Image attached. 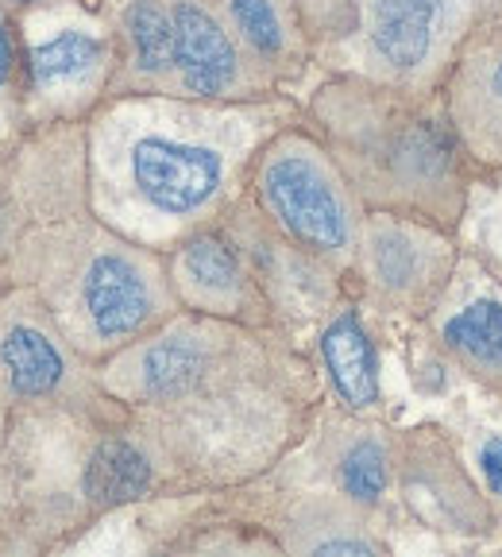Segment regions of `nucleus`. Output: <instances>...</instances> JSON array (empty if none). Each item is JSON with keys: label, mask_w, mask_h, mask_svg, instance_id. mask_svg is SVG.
Masks as SVG:
<instances>
[{"label": "nucleus", "mask_w": 502, "mask_h": 557, "mask_svg": "<svg viewBox=\"0 0 502 557\" xmlns=\"http://www.w3.org/2000/svg\"><path fill=\"white\" fill-rule=\"evenodd\" d=\"M340 484L360 504H375L387 492V457L375 442H360L340 461Z\"/></svg>", "instance_id": "4468645a"}, {"label": "nucleus", "mask_w": 502, "mask_h": 557, "mask_svg": "<svg viewBox=\"0 0 502 557\" xmlns=\"http://www.w3.org/2000/svg\"><path fill=\"white\" fill-rule=\"evenodd\" d=\"M444 345L479 375H502V306L484 298L444 325Z\"/></svg>", "instance_id": "6e6552de"}, {"label": "nucleus", "mask_w": 502, "mask_h": 557, "mask_svg": "<svg viewBox=\"0 0 502 557\" xmlns=\"http://www.w3.org/2000/svg\"><path fill=\"white\" fill-rule=\"evenodd\" d=\"M444 0H375L372 44L394 70H414L429 59Z\"/></svg>", "instance_id": "39448f33"}, {"label": "nucleus", "mask_w": 502, "mask_h": 557, "mask_svg": "<svg viewBox=\"0 0 502 557\" xmlns=\"http://www.w3.org/2000/svg\"><path fill=\"white\" fill-rule=\"evenodd\" d=\"M372 256H375V271H379V278L387 287H410L417 278V268H422L414 240H406L402 233H379Z\"/></svg>", "instance_id": "dca6fc26"}, {"label": "nucleus", "mask_w": 502, "mask_h": 557, "mask_svg": "<svg viewBox=\"0 0 502 557\" xmlns=\"http://www.w3.org/2000/svg\"><path fill=\"white\" fill-rule=\"evenodd\" d=\"M86 310L101 337H124L148 322L151 298L124 256H101L86 275Z\"/></svg>", "instance_id": "20e7f679"}, {"label": "nucleus", "mask_w": 502, "mask_h": 557, "mask_svg": "<svg viewBox=\"0 0 502 557\" xmlns=\"http://www.w3.org/2000/svg\"><path fill=\"white\" fill-rule=\"evenodd\" d=\"M479 465H484V480L494 496H502V437H491L479 453Z\"/></svg>", "instance_id": "a211bd4d"}, {"label": "nucleus", "mask_w": 502, "mask_h": 557, "mask_svg": "<svg viewBox=\"0 0 502 557\" xmlns=\"http://www.w3.org/2000/svg\"><path fill=\"white\" fill-rule=\"evenodd\" d=\"M128 35L136 47L139 66L148 74H159L174 62V20L151 0H139L128 9Z\"/></svg>", "instance_id": "f8f14e48"}, {"label": "nucleus", "mask_w": 502, "mask_h": 557, "mask_svg": "<svg viewBox=\"0 0 502 557\" xmlns=\"http://www.w3.org/2000/svg\"><path fill=\"white\" fill-rule=\"evenodd\" d=\"M148 484H151V465L136 445L104 442L101 449L89 457L86 496L93 499V504H128V499L143 496Z\"/></svg>", "instance_id": "0eeeda50"}, {"label": "nucleus", "mask_w": 502, "mask_h": 557, "mask_svg": "<svg viewBox=\"0 0 502 557\" xmlns=\"http://www.w3.org/2000/svg\"><path fill=\"white\" fill-rule=\"evenodd\" d=\"M233 16L236 27L243 32L251 47L260 54H278L283 47V27H278V16L267 0H233Z\"/></svg>", "instance_id": "f3484780"}, {"label": "nucleus", "mask_w": 502, "mask_h": 557, "mask_svg": "<svg viewBox=\"0 0 502 557\" xmlns=\"http://www.w3.org/2000/svg\"><path fill=\"white\" fill-rule=\"evenodd\" d=\"M101 51L104 47L97 44L93 35L62 32L59 39H51V44L35 47L32 51V74H35V82H43V86L78 78V74H86V70L101 59Z\"/></svg>", "instance_id": "9b49d317"}, {"label": "nucleus", "mask_w": 502, "mask_h": 557, "mask_svg": "<svg viewBox=\"0 0 502 557\" xmlns=\"http://www.w3.org/2000/svg\"><path fill=\"white\" fill-rule=\"evenodd\" d=\"M186 271L209 290H228L236 283V256L217 236H198L186 248Z\"/></svg>", "instance_id": "2eb2a0df"}, {"label": "nucleus", "mask_w": 502, "mask_h": 557, "mask_svg": "<svg viewBox=\"0 0 502 557\" xmlns=\"http://www.w3.org/2000/svg\"><path fill=\"white\" fill-rule=\"evenodd\" d=\"M317 554H375L372 542L364 539H332V542H317Z\"/></svg>", "instance_id": "6ab92c4d"}, {"label": "nucleus", "mask_w": 502, "mask_h": 557, "mask_svg": "<svg viewBox=\"0 0 502 557\" xmlns=\"http://www.w3.org/2000/svg\"><path fill=\"white\" fill-rule=\"evenodd\" d=\"M201 368H205V357L190 341H163L143 357V387L159 399H174L201 380Z\"/></svg>", "instance_id": "9d476101"}, {"label": "nucleus", "mask_w": 502, "mask_h": 557, "mask_svg": "<svg viewBox=\"0 0 502 557\" xmlns=\"http://www.w3.org/2000/svg\"><path fill=\"white\" fill-rule=\"evenodd\" d=\"M131 178L155 209L190 213V209L205 206L221 186V159L209 148L148 136L131 151Z\"/></svg>", "instance_id": "f03ea898"}, {"label": "nucleus", "mask_w": 502, "mask_h": 557, "mask_svg": "<svg viewBox=\"0 0 502 557\" xmlns=\"http://www.w3.org/2000/svg\"><path fill=\"white\" fill-rule=\"evenodd\" d=\"M321 352H325V368L348 407H372L379 399V360H375V345L367 341L355 313H344L325 330Z\"/></svg>", "instance_id": "423d86ee"}, {"label": "nucleus", "mask_w": 502, "mask_h": 557, "mask_svg": "<svg viewBox=\"0 0 502 557\" xmlns=\"http://www.w3.org/2000/svg\"><path fill=\"white\" fill-rule=\"evenodd\" d=\"M4 70H9V35H4V20H0V82H4Z\"/></svg>", "instance_id": "aec40b11"}, {"label": "nucleus", "mask_w": 502, "mask_h": 557, "mask_svg": "<svg viewBox=\"0 0 502 557\" xmlns=\"http://www.w3.org/2000/svg\"><path fill=\"white\" fill-rule=\"evenodd\" d=\"M0 357L9 368L16 392L24 395H43L62 380V357L54 345L35 330H12L0 345Z\"/></svg>", "instance_id": "1a4fd4ad"}, {"label": "nucleus", "mask_w": 502, "mask_h": 557, "mask_svg": "<svg viewBox=\"0 0 502 557\" xmlns=\"http://www.w3.org/2000/svg\"><path fill=\"white\" fill-rule=\"evenodd\" d=\"M468 128L479 144L502 156V51L487 59L468 97Z\"/></svg>", "instance_id": "ddd939ff"}, {"label": "nucleus", "mask_w": 502, "mask_h": 557, "mask_svg": "<svg viewBox=\"0 0 502 557\" xmlns=\"http://www.w3.org/2000/svg\"><path fill=\"white\" fill-rule=\"evenodd\" d=\"M174 62L183 70L186 89L193 94H221L236 78V51L213 16L198 4L174 9Z\"/></svg>", "instance_id": "7ed1b4c3"}, {"label": "nucleus", "mask_w": 502, "mask_h": 557, "mask_svg": "<svg viewBox=\"0 0 502 557\" xmlns=\"http://www.w3.org/2000/svg\"><path fill=\"white\" fill-rule=\"evenodd\" d=\"M263 198L298 240L313 248H344L352 225L329 174L305 156H278L263 174Z\"/></svg>", "instance_id": "f257e3e1"}]
</instances>
